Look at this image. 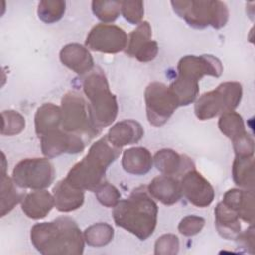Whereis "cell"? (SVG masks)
Returning a JSON list of instances; mask_svg holds the SVG:
<instances>
[{
	"label": "cell",
	"instance_id": "cell-1",
	"mask_svg": "<svg viewBox=\"0 0 255 255\" xmlns=\"http://www.w3.org/2000/svg\"><path fill=\"white\" fill-rule=\"evenodd\" d=\"M30 237L43 255H81L84 252V234L77 222L68 216L35 224Z\"/></svg>",
	"mask_w": 255,
	"mask_h": 255
},
{
	"label": "cell",
	"instance_id": "cell-2",
	"mask_svg": "<svg viewBox=\"0 0 255 255\" xmlns=\"http://www.w3.org/2000/svg\"><path fill=\"white\" fill-rule=\"evenodd\" d=\"M157 214V204L142 186L135 188L126 199L120 200L113 210V218L117 226L126 229L140 240L147 239L153 233Z\"/></svg>",
	"mask_w": 255,
	"mask_h": 255
},
{
	"label": "cell",
	"instance_id": "cell-3",
	"mask_svg": "<svg viewBox=\"0 0 255 255\" xmlns=\"http://www.w3.org/2000/svg\"><path fill=\"white\" fill-rule=\"evenodd\" d=\"M121 148L114 146L107 136L90 147L87 155L68 172L66 180L82 190L95 191L104 181L108 167L118 158Z\"/></svg>",
	"mask_w": 255,
	"mask_h": 255
},
{
	"label": "cell",
	"instance_id": "cell-4",
	"mask_svg": "<svg viewBox=\"0 0 255 255\" xmlns=\"http://www.w3.org/2000/svg\"><path fill=\"white\" fill-rule=\"evenodd\" d=\"M83 90L89 100L95 125L99 128L110 126L117 118L119 106L102 69L96 67L85 76Z\"/></svg>",
	"mask_w": 255,
	"mask_h": 255
},
{
	"label": "cell",
	"instance_id": "cell-5",
	"mask_svg": "<svg viewBox=\"0 0 255 255\" xmlns=\"http://www.w3.org/2000/svg\"><path fill=\"white\" fill-rule=\"evenodd\" d=\"M173 11L190 27L220 29L229 19V11L224 2L218 0H181L170 2Z\"/></svg>",
	"mask_w": 255,
	"mask_h": 255
},
{
	"label": "cell",
	"instance_id": "cell-6",
	"mask_svg": "<svg viewBox=\"0 0 255 255\" xmlns=\"http://www.w3.org/2000/svg\"><path fill=\"white\" fill-rule=\"evenodd\" d=\"M62 110V129L67 132L88 137L97 136L99 128L92 118L89 103L78 92L70 91L66 93L61 101Z\"/></svg>",
	"mask_w": 255,
	"mask_h": 255
},
{
	"label": "cell",
	"instance_id": "cell-7",
	"mask_svg": "<svg viewBox=\"0 0 255 255\" xmlns=\"http://www.w3.org/2000/svg\"><path fill=\"white\" fill-rule=\"evenodd\" d=\"M242 94L243 90L240 83L224 82L196 100L194 105L195 116L199 120L205 121L234 111L241 102Z\"/></svg>",
	"mask_w": 255,
	"mask_h": 255
},
{
	"label": "cell",
	"instance_id": "cell-8",
	"mask_svg": "<svg viewBox=\"0 0 255 255\" xmlns=\"http://www.w3.org/2000/svg\"><path fill=\"white\" fill-rule=\"evenodd\" d=\"M55 168L48 158H25L13 169L12 179L20 188L45 189L55 179Z\"/></svg>",
	"mask_w": 255,
	"mask_h": 255
},
{
	"label": "cell",
	"instance_id": "cell-9",
	"mask_svg": "<svg viewBox=\"0 0 255 255\" xmlns=\"http://www.w3.org/2000/svg\"><path fill=\"white\" fill-rule=\"evenodd\" d=\"M144 101L148 123L154 127L163 126L178 107L169 87L159 82H152L146 87Z\"/></svg>",
	"mask_w": 255,
	"mask_h": 255
},
{
	"label": "cell",
	"instance_id": "cell-10",
	"mask_svg": "<svg viewBox=\"0 0 255 255\" xmlns=\"http://www.w3.org/2000/svg\"><path fill=\"white\" fill-rule=\"evenodd\" d=\"M85 44L92 51L115 54L126 49L128 36L116 25L99 24L90 31Z\"/></svg>",
	"mask_w": 255,
	"mask_h": 255
},
{
	"label": "cell",
	"instance_id": "cell-11",
	"mask_svg": "<svg viewBox=\"0 0 255 255\" xmlns=\"http://www.w3.org/2000/svg\"><path fill=\"white\" fill-rule=\"evenodd\" d=\"M177 72V76L199 82L204 76L220 77L223 66L220 60L212 55H187L179 60Z\"/></svg>",
	"mask_w": 255,
	"mask_h": 255
},
{
	"label": "cell",
	"instance_id": "cell-12",
	"mask_svg": "<svg viewBox=\"0 0 255 255\" xmlns=\"http://www.w3.org/2000/svg\"><path fill=\"white\" fill-rule=\"evenodd\" d=\"M40 138L42 153L47 158H53L63 153H79L85 148V141L80 135L67 132L61 128L55 129Z\"/></svg>",
	"mask_w": 255,
	"mask_h": 255
},
{
	"label": "cell",
	"instance_id": "cell-13",
	"mask_svg": "<svg viewBox=\"0 0 255 255\" xmlns=\"http://www.w3.org/2000/svg\"><path fill=\"white\" fill-rule=\"evenodd\" d=\"M179 181L182 194L191 204L203 208L212 203L215 195L212 185L194 168L184 172Z\"/></svg>",
	"mask_w": 255,
	"mask_h": 255
},
{
	"label": "cell",
	"instance_id": "cell-14",
	"mask_svg": "<svg viewBox=\"0 0 255 255\" xmlns=\"http://www.w3.org/2000/svg\"><path fill=\"white\" fill-rule=\"evenodd\" d=\"M151 35L149 23L147 21L140 22L128 37V44L125 49L126 54L136 58L142 63L152 61L158 53V45L151 40Z\"/></svg>",
	"mask_w": 255,
	"mask_h": 255
},
{
	"label": "cell",
	"instance_id": "cell-15",
	"mask_svg": "<svg viewBox=\"0 0 255 255\" xmlns=\"http://www.w3.org/2000/svg\"><path fill=\"white\" fill-rule=\"evenodd\" d=\"M60 61L73 72L84 75L91 72L94 67V59L89 49L78 43L64 46L60 51Z\"/></svg>",
	"mask_w": 255,
	"mask_h": 255
},
{
	"label": "cell",
	"instance_id": "cell-16",
	"mask_svg": "<svg viewBox=\"0 0 255 255\" xmlns=\"http://www.w3.org/2000/svg\"><path fill=\"white\" fill-rule=\"evenodd\" d=\"M151 197L165 205L176 203L182 196L180 181L175 176L159 175L154 177L147 186Z\"/></svg>",
	"mask_w": 255,
	"mask_h": 255
},
{
	"label": "cell",
	"instance_id": "cell-17",
	"mask_svg": "<svg viewBox=\"0 0 255 255\" xmlns=\"http://www.w3.org/2000/svg\"><path fill=\"white\" fill-rule=\"evenodd\" d=\"M153 161L157 170L164 175H182L187 170L194 168L192 161L188 157L180 155L170 148L158 150L154 155Z\"/></svg>",
	"mask_w": 255,
	"mask_h": 255
},
{
	"label": "cell",
	"instance_id": "cell-18",
	"mask_svg": "<svg viewBox=\"0 0 255 255\" xmlns=\"http://www.w3.org/2000/svg\"><path fill=\"white\" fill-rule=\"evenodd\" d=\"M144 134L141 125L134 120H124L115 124L107 134L108 140L116 147L138 142Z\"/></svg>",
	"mask_w": 255,
	"mask_h": 255
},
{
	"label": "cell",
	"instance_id": "cell-19",
	"mask_svg": "<svg viewBox=\"0 0 255 255\" xmlns=\"http://www.w3.org/2000/svg\"><path fill=\"white\" fill-rule=\"evenodd\" d=\"M222 202L232 208L243 221L254 223V190L229 189L225 192Z\"/></svg>",
	"mask_w": 255,
	"mask_h": 255
},
{
	"label": "cell",
	"instance_id": "cell-20",
	"mask_svg": "<svg viewBox=\"0 0 255 255\" xmlns=\"http://www.w3.org/2000/svg\"><path fill=\"white\" fill-rule=\"evenodd\" d=\"M56 208L61 212H70L80 208L85 200L84 190L70 184L66 178L57 182L53 188Z\"/></svg>",
	"mask_w": 255,
	"mask_h": 255
},
{
	"label": "cell",
	"instance_id": "cell-21",
	"mask_svg": "<svg viewBox=\"0 0 255 255\" xmlns=\"http://www.w3.org/2000/svg\"><path fill=\"white\" fill-rule=\"evenodd\" d=\"M54 205V196L45 189H38L26 194L21 204L22 211L32 219L46 217Z\"/></svg>",
	"mask_w": 255,
	"mask_h": 255
},
{
	"label": "cell",
	"instance_id": "cell-22",
	"mask_svg": "<svg viewBox=\"0 0 255 255\" xmlns=\"http://www.w3.org/2000/svg\"><path fill=\"white\" fill-rule=\"evenodd\" d=\"M215 227L221 237L227 240H236L241 233L238 214L229 206L220 201L215 209Z\"/></svg>",
	"mask_w": 255,
	"mask_h": 255
},
{
	"label": "cell",
	"instance_id": "cell-23",
	"mask_svg": "<svg viewBox=\"0 0 255 255\" xmlns=\"http://www.w3.org/2000/svg\"><path fill=\"white\" fill-rule=\"evenodd\" d=\"M153 158L150 151L141 146L126 149L122 157V166L126 172L133 175L146 174L152 167Z\"/></svg>",
	"mask_w": 255,
	"mask_h": 255
},
{
	"label": "cell",
	"instance_id": "cell-24",
	"mask_svg": "<svg viewBox=\"0 0 255 255\" xmlns=\"http://www.w3.org/2000/svg\"><path fill=\"white\" fill-rule=\"evenodd\" d=\"M62 126V110L53 103H45L35 114V131L39 137L60 128Z\"/></svg>",
	"mask_w": 255,
	"mask_h": 255
},
{
	"label": "cell",
	"instance_id": "cell-25",
	"mask_svg": "<svg viewBox=\"0 0 255 255\" xmlns=\"http://www.w3.org/2000/svg\"><path fill=\"white\" fill-rule=\"evenodd\" d=\"M5 155L3 154L2 175H1V197H0V214L1 217L9 213L20 201L23 200L24 195L16 188V183L12 178L6 175Z\"/></svg>",
	"mask_w": 255,
	"mask_h": 255
},
{
	"label": "cell",
	"instance_id": "cell-26",
	"mask_svg": "<svg viewBox=\"0 0 255 255\" xmlns=\"http://www.w3.org/2000/svg\"><path fill=\"white\" fill-rule=\"evenodd\" d=\"M232 177L237 186L254 190V157L235 156L232 164Z\"/></svg>",
	"mask_w": 255,
	"mask_h": 255
},
{
	"label": "cell",
	"instance_id": "cell-27",
	"mask_svg": "<svg viewBox=\"0 0 255 255\" xmlns=\"http://www.w3.org/2000/svg\"><path fill=\"white\" fill-rule=\"evenodd\" d=\"M170 91L174 95L178 107L188 106L193 103L199 93L198 82L177 76L169 86Z\"/></svg>",
	"mask_w": 255,
	"mask_h": 255
},
{
	"label": "cell",
	"instance_id": "cell-28",
	"mask_svg": "<svg viewBox=\"0 0 255 255\" xmlns=\"http://www.w3.org/2000/svg\"><path fill=\"white\" fill-rule=\"evenodd\" d=\"M83 234L85 242L88 245L93 247H103L113 240L115 231L110 224L99 222L86 228Z\"/></svg>",
	"mask_w": 255,
	"mask_h": 255
},
{
	"label": "cell",
	"instance_id": "cell-29",
	"mask_svg": "<svg viewBox=\"0 0 255 255\" xmlns=\"http://www.w3.org/2000/svg\"><path fill=\"white\" fill-rule=\"evenodd\" d=\"M218 128L220 131L231 140L246 132L244 121L241 115L234 111L224 113L220 116Z\"/></svg>",
	"mask_w": 255,
	"mask_h": 255
},
{
	"label": "cell",
	"instance_id": "cell-30",
	"mask_svg": "<svg viewBox=\"0 0 255 255\" xmlns=\"http://www.w3.org/2000/svg\"><path fill=\"white\" fill-rule=\"evenodd\" d=\"M66 11V2L63 0H43L38 4V17L46 24L56 23L62 19Z\"/></svg>",
	"mask_w": 255,
	"mask_h": 255
},
{
	"label": "cell",
	"instance_id": "cell-31",
	"mask_svg": "<svg viewBox=\"0 0 255 255\" xmlns=\"http://www.w3.org/2000/svg\"><path fill=\"white\" fill-rule=\"evenodd\" d=\"M2 117V128L1 134L2 135H16L20 133L25 128V118L13 110L3 111L1 114Z\"/></svg>",
	"mask_w": 255,
	"mask_h": 255
},
{
	"label": "cell",
	"instance_id": "cell-32",
	"mask_svg": "<svg viewBox=\"0 0 255 255\" xmlns=\"http://www.w3.org/2000/svg\"><path fill=\"white\" fill-rule=\"evenodd\" d=\"M92 10L99 20L114 22L121 13V1H93Z\"/></svg>",
	"mask_w": 255,
	"mask_h": 255
},
{
	"label": "cell",
	"instance_id": "cell-33",
	"mask_svg": "<svg viewBox=\"0 0 255 255\" xmlns=\"http://www.w3.org/2000/svg\"><path fill=\"white\" fill-rule=\"evenodd\" d=\"M97 199L106 207H115L121 200V192L113 184L104 181L95 190Z\"/></svg>",
	"mask_w": 255,
	"mask_h": 255
},
{
	"label": "cell",
	"instance_id": "cell-34",
	"mask_svg": "<svg viewBox=\"0 0 255 255\" xmlns=\"http://www.w3.org/2000/svg\"><path fill=\"white\" fill-rule=\"evenodd\" d=\"M121 13L130 24H139L144 14L142 1H121Z\"/></svg>",
	"mask_w": 255,
	"mask_h": 255
},
{
	"label": "cell",
	"instance_id": "cell-35",
	"mask_svg": "<svg viewBox=\"0 0 255 255\" xmlns=\"http://www.w3.org/2000/svg\"><path fill=\"white\" fill-rule=\"evenodd\" d=\"M179 250V240L174 234H163L154 244V254L156 255H174Z\"/></svg>",
	"mask_w": 255,
	"mask_h": 255
},
{
	"label": "cell",
	"instance_id": "cell-36",
	"mask_svg": "<svg viewBox=\"0 0 255 255\" xmlns=\"http://www.w3.org/2000/svg\"><path fill=\"white\" fill-rule=\"evenodd\" d=\"M204 224V218L196 215H187L180 220L178 231L184 236H193L201 231Z\"/></svg>",
	"mask_w": 255,
	"mask_h": 255
},
{
	"label": "cell",
	"instance_id": "cell-37",
	"mask_svg": "<svg viewBox=\"0 0 255 255\" xmlns=\"http://www.w3.org/2000/svg\"><path fill=\"white\" fill-rule=\"evenodd\" d=\"M232 143L235 156H253L254 140L247 131L234 138L232 140Z\"/></svg>",
	"mask_w": 255,
	"mask_h": 255
},
{
	"label": "cell",
	"instance_id": "cell-38",
	"mask_svg": "<svg viewBox=\"0 0 255 255\" xmlns=\"http://www.w3.org/2000/svg\"><path fill=\"white\" fill-rule=\"evenodd\" d=\"M241 244V247H244L246 250L250 249L249 251L253 253L254 248V227L253 224H250V227L246 229L243 233H240L238 238L236 239Z\"/></svg>",
	"mask_w": 255,
	"mask_h": 255
}]
</instances>
